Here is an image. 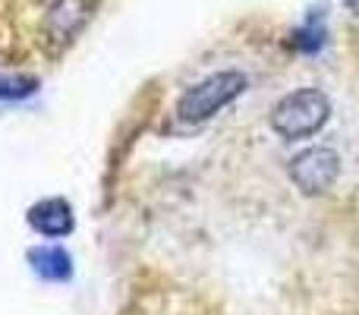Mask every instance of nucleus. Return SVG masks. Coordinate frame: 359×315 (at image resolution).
<instances>
[{
    "mask_svg": "<svg viewBox=\"0 0 359 315\" xmlns=\"http://www.w3.org/2000/svg\"><path fill=\"white\" fill-rule=\"evenodd\" d=\"M297 44L303 51H316V48H322V32H316L312 25H306V29H299L297 32Z\"/></svg>",
    "mask_w": 359,
    "mask_h": 315,
    "instance_id": "nucleus-7",
    "label": "nucleus"
},
{
    "mask_svg": "<svg viewBox=\"0 0 359 315\" xmlns=\"http://www.w3.org/2000/svg\"><path fill=\"white\" fill-rule=\"evenodd\" d=\"M35 79H22V76H0V98H25L35 92Z\"/></svg>",
    "mask_w": 359,
    "mask_h": 315,
    "instance_id": "nucleus-6",
    "label": "nucleus"
},
{
    "mask_svg": "<svg viewBox=\"0 0 359 315\" xmlns=\"http://www.w3.org/2000/svg\"><path fill=\"white\" fill-rule=\"evenodd\" d=\"M337 177H341V155L328 145L306 149L290 161V180L303 196H318V192L331 189Z\"/></svg>",
    "mask_w": 359,
    "mask_h": 315,
    "instance_id": "nucleus-3",
    "label": "nucleus"
},
{
    "mask_svg": "<svg viewBox=\"0 0 359 315\" xmlns=\"http://www.w3.org/2000/svg\"><path fill=\"white\" fill-rule=\"evenodd\" d=\"M246 88V76L236 73V69H224V73H215L208 79H202L198 86H192L189 92L180 98L177 105V117L183 123H202V120L215 117L217 111L236 101Z\"/></svg>",
    "mask_w": 359,
    "mask_h": 315,
    "instance_id": "nucleus-2",
    "label": "nucleus"
},
{
    "mask_svg": "<svg viewBox=\"0 0 359 315\" xmlns=\"http://www.w3.org/2000/svg\"><path fill=\"white\" fill-rule=\"evenodd\" d=\"M344 6H347L350 13H353V16L359 19V0H344Z\"/></svg>",
    "mask_w": 359,
    "mask_h": 315,
    "instance_id": "nucleus-8",
    "label": "nucleus"
},
{
    "mask_svg": "<svg viewBox=\"0 0 359 315\" xmlns=\"http://www.w3.org/2000/svg\"><path fill=\"white\" fill-rule=\"evenodd\" d=\"M29 262L44 281H67L73 274L69 268V255L67 249L60 246H41V249H32L29 253Z\"/></svg>",
    "mask_w": 359,
    "mask_h": 315,
    "instance_id": "nucleus-5",
    "label": "nucleus"
},
{
    "mask_svg": "<svg viewBox=\"0 0 359 315\" xmlns=\"http://www.w3.org/2000/svg\"><path fill=\"white\" fill-rule=\"evenodd\" d=\"M331 101L322 88H297L271 107V130L280 139H309L325 126Z\"/></svg>",
    "mask_w": 359,
    "mask_h": 315,
    "instance_id": "nucleus-1",
    "label": "nucleus"
},
{
    "mask_svg": "<svg viewBox=\"0 0 359 315\" xmlns=\"http://www.w3.org/2000/svg\"><path fill=\"white\" fill-rule=\"evenodd\" d=\"M29 224H32V227H35L41 236H67L69 230L76 227L73 205H69L67 199H60V196L44 199V202L32 205Z\"/></svg>",
    "mask_w": 359,
    "mask_h": 315,
    "instance_id": "nucleus-4",
    "label": "nucleus"
}]
</instances>
